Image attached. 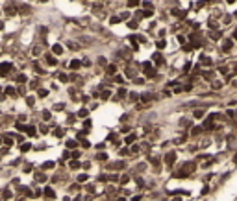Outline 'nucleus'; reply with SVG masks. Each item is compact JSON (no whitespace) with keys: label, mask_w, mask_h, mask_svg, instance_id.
<instances>
[{"label":"nucleus","mask_w":237,"mask_h":201,"mask_svg":"<svg viewBox=\"0 0 237 201\" xmlns=\"http://www.w3.org/2000/svg\"><path fill=\"white\" fill-rule=\"evenodd\" d=\"M4 11H6V15H15V13L19 11V8L15 6V4H8V6L4 8Z\"/></svg>","instance_id":"f257e3e1"},{"label":"nucleus","mask_w":237,"mask_h":201,"mask_svg":"<svg viewBox=\"0 0 237 201\" xmlns=\"http://www.w3.org/2000/svg\"><path fill=\"white\" fill-rule=\"evenodd\" d=\"M174 160H176V153H167V155H165V162H167L169 166H172Z\"/></svg>","instance_id":"f03ea898"},{"label":"nucleus","mask_w":237,"mask_h":201,"mask_svg":"<svg viewBox=\"0 0 237 201\" xmlns=\"http://www.w3.org/2000/svg\"><path fill=\"white\" fill-rule=\"evenodd\" d=\"M213 122H215V116H209V118L204 122V127H206V129H213V127H215Z\"/></svg>","instance_id":"7ed1b4c3"},{"label":"nucleus","mask_w":237,"mask_h":201,"mask_svg":"<svg viewBox=\"0 0 237 201\" xmlns=\"http://www.w3.org/2000/svg\"><path fill=\"white\" fill-rule=\"evenodd\" d=\"M231 46H234L231 39H226V41L222 43V50H224V52H230V50H231Z\"/></svg>","instance_id":"20e7f679"},{"label":"nucleus","mask_w":237,"mask_h":201,"mask_svg":"<svg viewBox=\"0 0 237 201\" xmlns=\"http://www.w3.org/2000/svg\"><path fill=\"white\" fill-rule=\"evenodd\" d=\"M9 70H11V65L9 63H2L0 65V74H8Z\"/></svg>","instance_id":"39448f33"},{"label":"nucleus","mask_w":237,"mask_h":201,"mask_svg":"<svg viewBox=\"0 0 237 201\" xmlns=\"http://www.w3.org/2000/svg\"><path fill=\"white\" fill-rule=\"evenodd\" d=\"M52 52L56 54V56H59V54H63V46H61V44H54V46H52Z\"/></svg>","instance_id":"423d86ee"},{"label":"nucleus","mask_w":237,"mask_h":201,"mask_svg":"<svg viewBox=\"0 0 237 201\" xmlns=\"http://www.w3.org/2000/svg\"><path fill=\"white\" fill-rule=\"evenodd\" d=\"M69 67L72 68V70H78L80 67H82V63H80L78 59H74V61H70V63H69Z\"/></svg>","instance_id":"0eeeda50"},{"label":"nucleus","mask_w":237,"mask_h":201,"mask_svg":"<svg viewBox=\"0 0 237 201\" xmlns=\"http://www.w3.org/2000/svg\"><path fill=\"white\" fill-rule=\"evenodd\" d=\"M200 61H202V63L206 65V67H209V65H211V59H209V57H206V56H202V57H200Z\"/></svg>","instance_id":"6e6552de"},{"label":"nucleus","mask_w":237,"mask_h":201,"mask_svg":"<svg viewBox=\"0 0 237 201\" xmlns=\"http://www.w3.org/2000/svg\"><path fill=\"white\" fill-rule=\"evenodd\" d=\"M154 61L156 63H163V57H161V54L158 52V54H154Z\"/></svg>","instance_id":"1a4fd4ad"},{"label":"nucleus","mask_w":237,"mask_h":201,"mask_svg":"<svg viewBox=\"0 0 237 201\" xmlns=\"http://www.w3.org/2000/svg\"><path fill=\"white\" fill-rule=\"evenodd\" d=\"M44 195H47V199H52L54 198V192L50 188H47V190H44Z\"/></svg>","instance_id":"9d476101"},{"label":"nucleus","mask_w":237,"mask_h":201,"mask_svg":"<svg viewBox=\"0 0 237 201\" xmlns=\"http://www.w3.org/2000/svg\"><path fill=\"white\" fill-rule=\"evenodd\" d=\"M108 72H109V74H115V72H117V67H115V65H109V67H108Z\"/></svg>","instance_id":"9b49d317"},{"label":"nucleus","mask_w":237,"mask_h":201,"mask_svg":"<svg viewBox=\"0 0 237 201\" xmlns=\"http://www.w3.org/2000/svg\"><path fill=\"white\" fill-rule=\"evenodd\" d=\"M204 114H206V113L202 111V109H198V111H195V116H196V118H202Z\"/></svg>","instance_id":"f8f14e48"},{"label":"nucleus","mask_w":237,"mask_h":201,"mask_svg":"<svg viewBox=\"0 0 237 201\" xmlns=\"http://www.w3.org/2000/svg\"><path fill=\"white\" fill-rule=\"evenodd\" d=\"M211 39H215V41H219V39H220V32H213V33H211Z\"/></svg>","instance_id":"ddd939ff"},{"label":"nucleus","mask_w":237,"mask_h":201,"mask_svg":"<svg viewBox=\"0 0 237 201\" xmlns=\"http://www.w3.org/2000/svg\"><path fill=\"white\" fill-rule=\"evenodd\" d=\"M137 4H139V0H128V6L130 8H135Z\"/></svg>","instance_id":"4468645a"},{"label":"nucleus","mask_w":237,"mask_h":201,"mask_svg":"<svg viewBox=\"0 0 237 201\" xmlns=\"http://www.w3.org/2000/svg\"><path fill=\"white\" fill-rule=\"evenodd\" d=\"M19 11H21V13H22V15H26V13H28V11H30V8H28V6H22V8H21V9H19Z\"/></svg>","instance_id":"2eb2a0df"},{"label":"nucleus","mask_w":237,"mask_h":201,"mask_svg":"<svg viewBox=\"0 0 237 201\" xmlns=\"http://www.w3.org/2000/svg\"><path fill=\"white\" fill-rule=\"evenodd\" d=\"M47 61H48V65H56V59H54L52 56H48V57H47Z\"/></svg>","instance_id":"dca6fc26"},{"label":"nucleus","mask_w":237,"mask_h":201,"mask_svg":"<svg viewBox=\"0 0 237 201\" xmlns=\"http://www.w3.org/2000/svg\"><path fill=\"white\" fill-rule=\"evenodd\" d=\"M39 54H41V48L35 46V48H33V56H39Z\"/></svg>","instance_id":"f3484780"},{"label":"nucleus","mask_w":237,"mask_h":201,"mask_svg":"<svg viewBox=\"0 0 237 201\" xmlns=\"http://www.w3.org/2000/svg\"><path fill=\"white\" fill-rule=\"evenodd\" d=\"M58 78H59V81H69V79H67V76H65V74H59Z\"/></svg>","instance_id":"a211bd4d"},{"label":"nucleus","mask_w":237,"mask_h":201,"mask_svg":"<svg viewBox=\"0 0 237 201\" xmlns=\"http://www.w3.org/2000/svg\"><path fill=\"white\" fill-rule=\"evenodd\" d=\"M133 140H135V135H130V137H128V138H126V142H128V144H130V142H133Z\"/></svg>","instance_id":"6ab92c4d"},{"label":"nucleus","mask_w":237,"mask_h":201,"mask_svg":"<svg viewBox=\"0 0 237 201\" xmlns=\"http://www.w3.org/2000/svg\"><path fill=\"white\" fill-rule=\"evenodd\" d=\"M17 81H19V83H24V81H26V78H24V76H22V74H21V76H19V78H17Z\"/></svg>","instance_id":"aec40b11"},{"label":"nucleus","mask_w":237,"mask_h":201,"mask_svg":"<svg viewBox=\"0 0 237 201\" xmlns=\"http://www.w3.org/2000/svg\"><path fill=\"white\" fill-rule=\"evenodd\" d=\"M113 79H115V81H117V83H122V81H124V79H122V76H115Z\"/></svg>","instance_id":"412c9836"},{"label":"nucleus","mask_w":237,"mask_h":201,"mask_svg":"<svg viewBox=\"0 0 237 201\" xmlns=\"http://www.w3.org/2000/svg\"><path fill=\"white\" fill-rule=\"evenodd\" d=\"M6 92H8V94H11V96H13V92H15V89H13V87H8V89H6Z\"/></svg>","instance_id":"4be33fe9"},{"label":"nucleus","mask_w":237,"mask_h":201,"mask_svg":"<svg viewBox=\"0 0 237 201\" xmlns=\"http://www.w3.org/2000/svg\"><path fill=\"white\" fill-rule=\"evenodd\" d=\"M158 48H165V41H158Z\"/></svg>","instance_id":"5701e85b"},{"label":"nucleus","mask_w":237,"mask_h":201,"mask_svg":"<svg viewBox=\"0 0 237 201\" xmlns=\"http://www.w3.org/2000/svg\"><path fill=\"white\" fill-rule=\"evenodd\" d=\"M234 39H237V30H235V32H234Z\"/></svg>","instance_id":"b1692460"},{"label":"nucleus","mask_w":237,"mask_h":201,"mask_svg":"<svg viewBox=\"0 0 237 201\" xmlns=\"http://www.w3.org/2000/svg\"><path fill=\"white\" fill-rule=\"evenodd\" d=\"M228 2H235V0H228Z\"/></svg>","instance_id":"393cba45"},{"label":"nucleus","mask_w":237,"mask_h":201,"mask_svg":"<svg viewBox=\"0 0 237 201\" xmlns=\"http://www.w3.org/2000/svg\"><path fill=\"white\" fill-rule=\"evenodd\" d=\"M235 17H237V13H235Z\"/></svg>","instance_id":"a878e982"}]
</instances>
